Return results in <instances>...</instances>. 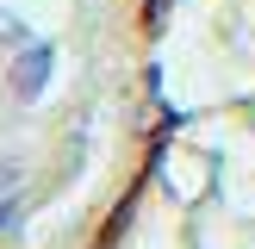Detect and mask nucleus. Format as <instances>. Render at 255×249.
Instances as JSON below:
<instances>
[{
	"instance_id": "obj_1",
	"label": "nucleus",
	"mask_w": 255,
	"mask_h": 249,
	"mask_svg": "<svg viewBox=\"0 0 255 249\" xmlns=\"http://www.w3.org/2000/svg\"><path fill=\"white\" fill-rule=\"evenodd\" d=\"M44 69H50V50H44V44H31V50L19 56V75H12V87H19L25 100H37V87H44Z\"/></svg>"
},
{
	"instance_id": "obj_2",
	"label": "nucleus",
	"mask_w": 255,
	"mask_h": 249,
	"mask_svg": "<svg viewBox=\"0 0 255 249\" xmlns=\"http://www.w3.org/2000/svg\"><path fill=\"white\" fill-rule=\"evenodd\" d=\"M0 37H25V25H19V19H6V12H0Z\"/></svg>"
},
{
	"instance_id": "obj_3",
	"label": "nucleus",
	"mask_w": 255,
	"mask_h": 249,
	"mask_svg": "<svg viewBox=\"0 0 255 249\" xmlns=\"http://www.w3.org/2000/svg\"><path fill=\"white\" fill-rule=\"evenodd\" d=\"M12 218H19V212H12V206H0V224H12Z\"/></svg>"
}]
</instances>
